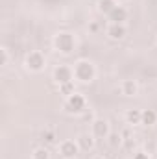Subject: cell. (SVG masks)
<instances>
[{"label":"cell","mask_w":157,"mask_h":159,"mask_svg":"<svg viewBox=\"0 0 157 159\" xmlns=\"http://www.w3.org/2000/svg\"><path fill=\"white\" fill-rule=\"evenodd\" d=\"M120 93H122L124 96H128V98L137 96V94H139V83H137L135 80H122V83H120Z\"/></svg>","instance_id":"obj_11"},{"label":"cell","mask_w":157,"mask_h":159,"mask_svg":"<svg viewBox=\"0 0 157 159\" xmlns=\"http://www.w3.org/2000/svg\"><path fill=\"white\" fill-rule=\"evenodd\" d=\"M52 78L57 85H63V83H70V81H76L74 80V69L69 67V65H57L52 72Z\"/></svg>","instance_id":"obj_7"},{"label":"cell","mask_w":157,"mask_h":159,"mask_svg":"<svg viewBox=\"0 0 157 159\" xmlns=\"http://www.w3.org/2000/svg\"><path fill=\"white\" fill-rule=\"evenodd\" d=\"M7 63H9V52L6 46H2L0 48V67H7Z\"/></svg>","instance_id":"obj_18"},{"label":"cell","mask_w":157,"mask_h":159,"mask_svg":"<svg viewBox=\"0 0 157 159\" xmlns=\"http://www.w3.org/2000/svg\"><path fill=\"white\" fill-rule=\"evenodd\" d=\"M63 109L69 113V115H83L89 107H87V98H85V94H81V93H74V94H70L69 98H65V102H63Z\"/></svg>","instance_id":"obj_2"},{"label":"cell","mask_w":157,"mask_h":159,"mask_svg":"<svg viewBox=\"0 0 157 159\" xmlns=\"http://www.w3.org/2000/svg\"><path fill=\"white\" fill-rule=\"evenodd\" d=\"M131 159H150V154H148V152L139 150V152H135V154H133V157H131Z\"/></svg>","instance_id":"obj_20"},{"label":"cell","mask_w":157,"mask_h":159,"mask_svg":"<svg viewBox=\"0 0 157 159\" xmlns=\"http://www.w3.org/2000/svg\"><path fill=\"white\" fill-rule=\"evenodd\" d=\"M105 141L109 143V146H111V148H117V146H120V144H122V135H120V133H113V131H111V133H109V137H107Z\"/></svg>","instance_id":"obj_17"},{"label":"cell","mask_w":157,"mask_h":159,"mask_svg":"<svg viewBox=\"0 0 157 159\" xmlns=\"http://www.w3.org/2000/svg\"><path fill=\"white\" fill-rule=\"evenodd\" d=\"M115 2H117L118 6H124V4H126V2H128V0H115Z\"/></svg>","instance_id":"obj_22"},{"label":"cell","mask_w":157,"mask_h":159,"mask_svg":"<svg viewBox=\"0 0 157 159\" xmlns=\"http://www.w3.org/2000/svg\"><path fill=\"white\" fill-rule=\"evenodd\" d=\"M72 69H74V80L79 83H91L96 78V67L89 59H78Z\"/></svg>","instance_id":"obj_1"},{"label":"cell","mask_w":157,"mask_h":159,"mask_svg":"<svg viewBox=\"0 0 157 159\" xmlns=\"http://www.w3.org/2000/svg\"><path fill=\"white\" fill-rule=\"evenodd\" d=\"M54 48L63 54V56H69L74 52L76 48V37L70 34V32H57L54 35Z\"/></svg>","instance_id":"obj_3"},{"label":"cell","mask_w":157,"mask_h":159,"mask_svg":"<svg viewBox=\"0 0 157 159\" xmlns=\"http://www.w3.org/2000/svg\"><path fill=\"white\" fill-rule=\"evenodd\" d=\"M105 34L111 41H122L128 35V28L126 24H117V22H109L105 28Z\"/></svg>","instance_id":"obj_8"},{"label":"cell","mask_w":157,"mask_h":159,"mask_svg":"<svg viewBox=\"0 0 157 159\" xmlns=\"http://www.w3.org/2000/svg\"><path fill=\"white\" fill-rule=\"evenodd\" d=\"M118 4L115 2V0H98V11L102 13V15H109L115 7H117Z\"/></svg>","instance_id":"obj_14"},{"label":"cell","mask_w":157,"mask_h":159,"mask_svg":"<svg viewBox=\"0 0 157 159\" xmlns=\"http://www.w3.org/2000/svg\"><path fill=\"white\" fill-rule=\"evenodd\" d=\"M32 159H50V152L46 146H39L32 152Z\"/></svg>","instance_id":"obj_16"},{"label":"cell","mask_w":157,"mask_h":159,"mask_svg":"<svg viewBox=\"0 0 157 159\" xmlns=\"http://www.w3.org/2000/svg\"><path fill=\"white\" fill-rule=\"evenodd\" d=\"M141 124L142 126H155L157 124V111L155 109H142Z\"/></svg>","instance_id":"obj_13"},{"label":"cell","mask_w":157,"mask_h":159,"mask_svg":"<svg viewBox=\"0 0 157 159\" xmlns=\"http://www.w3.org/2000/svg\"><path fill=\"white\" fill-rule=\"evenodd\" d=\"M91 133H92V137L98 141V139H107L109 137V133H111V126H109V122L105 119H100V117H96V119L91 122Z\"/></svg>","instance_id":"obj_6"},{"label":"cell","mask_w":157,"mask_h":159,"mask_svg":"<svg viewBox=\"0 0 157 159\" xmlns=\"http://www.w3.org/2000/svg\"><path fill=\"white\" fill-rule=\"evenodd\" d=\"M43 141H46V143H56V133H54V131H44V133H43Z\"/></svg>","instance_id":"obj_19"},{"label":"cell","mask_w":157,"mask_h":159,"mask_svg":"<svg viewBox=\"0 0 157 159\" xmlns=\"http://www.w3.org/2000/svg\"><path fill=\"white\" fill-rule=\"evenodd\" d=\"M74 93H76V85H74V81L59 85V94H61L63 98H69V96H70V94H74Z\"/></svg>","instance_id":"obj_15"},{"label":"cell","mask_w":157,"mask_h":159,"mask_svg":"<svg viewBox=\"0 0 157 159\" xmlns=\"http://www.w3.org/2000/svg\"><path fill=\"white\" fill-rule=\"evenodd\" d=\"M89 32H91V34H98V32H100L98 22H94V20H92V22H89Z\"/></svg>","instance_id":"obj_21"},{"label":"cell","mask_w":157,"mask_h":159,"mask_svg":"<svg viewBox=\"0 0 157 159\" xmlns=\"http://www.w3.org/2000/svg\"><path fill=\"white\" fill-rule=\"evenodd\" d=\"M57 152H59V156L63 159H74L81 150H79V144L76 139L74 141L72 139H65V141L57 143Z\"/></svg>","instance_id":"obj_5"},{"label":"cell","mask_w":157,"mask_h":159,"mask_svg":"<svg viewBox=\"0 0 157 159\" xmlns=\"http://www.w3.org/2000/svg\"><path fill=\"white\" fill-rule=\"evenodd\" d=\"M61 159H63V157H61Z\"/></svg>","instance_id":"obj_24"},{"label":"cell","mask_w":157,"mask_h":159,"mask_svg":"<svg viewBox=\"0 0 157 159\" xmlns=\"http://www.w3.org/2000/svg\"><path fill=\"white\" fill-rule=\"evenodd\" d=\"M78 144H79V150L81 152H91L92 148H94V144H96V139L92 137V133L91 131H85V133H79L78 135Z\"/></svg>","instance_id":"obj_9"},{"label":"cell","mask_w":157,"mask_h":159,"mask_svg":"<svg viewBox=\"0 0 157 159\" xmlns=\"http://www.w3.org/2000/svg\"><path fill=\"white\" fill-rule=\"evenodd\" d=\"M91 159H105V157H104V156H92Z\"/></svg>","instance_id":"obj_23"},{"label":"cell","mask_w":157,"mask_h":159,"mask_svg":"<svg viewBox=\"0 0 157 159\" xmlns=\"http://www.w3.org/2000/svg\"><path fill=\"white\" fill-rule=\"evenodd\" d=\"M44 67H46V57H44V54L41 50H32V52L26 54V57H24V69L28 72H35L37 74Z\"/></svg>","instance_id":"obj_4"},{"label":"cell","mask_w":157,"mask_h":159,"mask_svg":"<svg viewBox=\"0 0 157 159\" xmlns=\"http://www.w3.org/2000/svg\"><path fill=\"white\" fill-rule=\"evenodd\" d=\"M142 119V109H128L126 111V122L129 126H139Z\"/></svg>","instance_id":"obj_12"},{"label":"cell","mask_w":157,"mask_h":159,"mask_svg":"<svg viewBox=\"0 0 157 159\" xmlns=\"http://www.w3.org/2000/svg\"><path fill=\"white\" fill-rule=\"evenodd\" d=\"M128 17H129L128 9H126L124 6H117V7L107 15V20H109V22H117V24H126Z\"/></svg>","instance_id":"obj_10"}]
</instances>
